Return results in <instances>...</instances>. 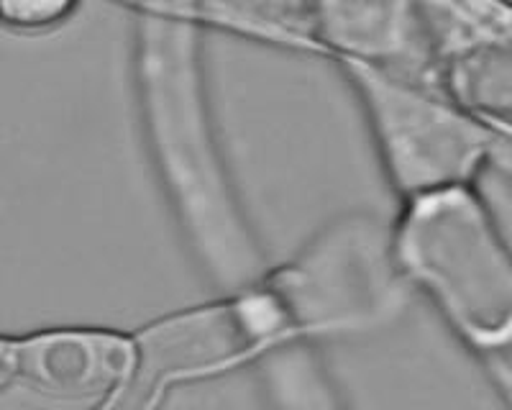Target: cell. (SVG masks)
<instances>
[{"label":"cell","mask_w":512,"mask_h":410,"mask_svg":"<svg viewBox=\"0 0 512 410\" xmlns=\"http://www.w3.org/2000/svg\"><path fill=\"white\" fill-rule=\"evenodd\" d=\"M141 85L154 159L205 270L231 293L254 285L262 254L228 188L192 59L152 54Z\"/></svg>","instance_id":"1"},{"label":"cell","mask_w":512,"mask_h":410,"mask_svg":"<svg viewBox=\"0 0 512 410\" xmlns=\"http://www.w3.org/2000/svg\"><path fill=\"white\" fill-rule=\"evenodd\" d=\"M392 246L402 275L423 285L469 339L512 336V262L487 211L464 185L405 200Z\"/></svg>","instance_id":"2"},{"label":"cell","mask_w":512,"mask_h":410,"mask_svg":"<svg viewBox=\"0 0 512 410\" xmlns=\"http://www.w3.org/2000/svg\"><path fill=\"white\" fill-rule=\"evenodd\" d=\"M295 339L349 336L390 323L408 277L392 229L374 216H346L320 231L287 267L267 277Z\"/></svg>","instance_id":"3"},{"label":"cell","mask_w":512,"mask_h":410,"mask_svg":"<svg viewBox=\"0 0 512 410\" xmlns=\"http://www.w3.org/2000/svg\"><path fill=\"white\" fill-rule=\"evenodd\" d=\"M349 75L402 198L461 185L482 154V136L472 123L372 62L349 59Z\"/></svg>","instance_id":"4"},{"label":"cell","mask_w":512,"mask_h":410,"mask_svg":"<svg viewBox=\"0 0 512 410\" xmlns=\"http://www.w3.org/2000/svg\"><path fill=\"white\" fill-rule=\"evenodd\" d=\"M134 334L49 328L18 339V382L57 400L118 405L136 375Z\"/></svg>","instance_id":"5"},{"label":"cell","mask_w":512,"mask_h":410,"mask_svg":"<svg viewBox=\"0 0 512 410\" xmlns=\"http://www.w3.org/2000/svg\"><path fill=\"white\" fill-rule=\"evenodd\" d=\"M77 0H0V24L16 31H47L75 13Z\"/></svg>","instance_id":"6"},{"label":"cell","mask_w":512,"mask_h":410,"mask_svg":"<svg viewBox=\"0 0 512 410\" xmlns=\"http://www.w3.org/2000/svg\"><path fill=\"white\" fill-rule=\"evenodd\" d=\"M18 382V339L0 336V393Z\"/></svg>","instance_id":"7"}]
</instances>
